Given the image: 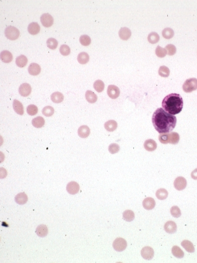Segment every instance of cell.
<instances>
[{
	"label": "cell",
	"instance_id": "obj_4",
	"mask_svg": "<svg viewBox=\"0 0 197 263\" xmlns=\"http://www.w3.org/2000/svg\"><path fill=\"white\" fill-rule=\"evenodd\" d=\"M184 91L190 93L197 89V79L195 78L187 79L183 85Z\"/></svg>",
	"mask_w": 197,
	"mask_h": 263
},
{
	"label": "cell",
	"instance_id": "obj_26",
	"mask_svg": "<svg viewBox=\"0 0 197 263\" xmlns=\"http://www.w3.org/2000/svg\"><path fill=\"white\" fill-rule=\"evenodd\" d=\"M51 99L55 103H60L64 100V96L62 93L55 92L51 95Z\"/></svg>",
	"mask_w": 197,
	"mask_h": 263
},
{
	"label": "cell",
	"instance_id": "obj_8",
	"mask_svg": "<svg viewBox=\"0 0 197 263\" xmlns=\"http://www.w3.org/2000/svg\"><path fill=\"white\" fill-rule=\"evenodd\" d=\"M107 93L108 96L112 99H117L120 96V90L117 86L110 85L108 87Z\"/></svg>",
	"mask_w": 197,
	"mask_h": 263
},
{
	"label": "cell",
	"instance_id": "obj_2",
	"mask_svg": "<svg viewBox=\"0 0 197 263\" xmlns=\"http://www.w3.org/2000/svg\"><path fill=\"white\" fill-rule=\"evenodd\" d=\"M163 109L171 115L181 112L183 107V100L180 94L171 93L164 98L162 102Z\"/></svg>",
	"mask_w": 197,
	"mask_h": 263
},
{
	"label": "cell",
	"instance_id": "obj_3",
	"mask_svg": "<svg viewBox=\"0 0 197 263\" xmlns=\"http://www.w3.org/2000/svg\"><path fill=\"white\" fill-rule=\"evenodd\" d=\"M159 140L163 144L169 143L176 145L180 141V136L177 133L171 132L170 133L160 134Z\"/></svg>",
	"mask_w": 197,
	"mask_h": 263
},
{
	"label": "cell",
	"instance_id": "obj_1",
	"mask_svg": "<svg viewBox=\"0 0 197 263\" xmlns=\"http://www.w3.org/2000/svg\"><path fill=\"white\" fill-rule=\"evenodd\" d=\"M152 122L155 130L159 133H168L175 128L177 118L160 108L153 114Z\"/></svg>",
	"mask_w": 197,
	"mask_h": 263
},
{
	"label": "cell",
	"instance_id": "obj_46",
	"mask_svg": "<svg viewBox=\"0 0 197 263\" xmlns=\"http://www.w3.org/2000/svg\"><path fill=\"white\" fill-rule=\"evenodd\" d=\"M165 49L167 51V54L169 56H173L176 53V47L174 45L172 44L167 45L165 47Z\"/></svg>",
	"mask_w": 197,
	"mask_h": 263
},
{
	"label": "cell",
	"instance_id": "obj_44",
	"mask_svg": "<svg viewBox=\"0 0 197 263\" xmlns=\"http://www.w3.org/2000/svg\"><path fill=\"white\" fill-rule=\"evenodd\" d=\"M59 51L61 54L64 56H68L71 52L70 48L66 45H61Z\"/></svg>",
	"mask_w": 197,
	"mask_h": 263
},
{
	"label": "cell",
	"instance_id": "obj_9",
	"mask_svg": "<svg viewBox=\"0 0 197 263\" xmlns=\"http://www.w3.org/2000/svg\"><path fill=\"white\" fill-rule=\"evenodd\" d=\"M53 17L48 13L42 14L41 17V22L45 27H48L51 26L53 25Z\"/></svg>",
	"mask_w": 197,
	"mask_h": 263
},
{
	"label": "cell",
	"instance_id": "obj_31",
	"mask_svg": "<svg viewBox=\"0 0 197 263\" xmlns=\"http://www.w3.org/2000/svg\"><path fill=\"white\" fill-rule=\"evenodd\" d=\"M172 253L174 256L177 258H182L184 256V253L181 250L180 247L177 246H174L172 249Z\"/></svg>",
	"mask_w": 197,
	"mask_h": 263
},
{
	"label": "cell",
	"instance_id": "obj_43",
	"mask_svg": "<svg viewBox=\"0 0 197 263\" xmlns=\"http://www.w3.org/2000/svg\"><path fill=\"white\" fill-rule=\"evenodd\" d=\"M171 214L174 217L178 218L181 215V212L180 208L177 206H174L172 207L170 209Z\"/></svg>",
	"mask_w": 197,
	"mask_h": 263
},
{
	"label": "cell",
	"instance_id": "obj_15",
	"mask_svg": "<svg viewBox=\"0 0 197 263\" xmlns=\"http://www.w3.org/2000/svg\"><path fill=\"white\" fill-rule=\"evenodd\" d=\"M155 200L151 197H147L144 199L142 202V205L144 208L147 210H152V209L155 207Z\"/></svg>",
	"mask_w": 197,
	"mask_h": 263
},
{
	"label": "cell",
	"instance_id": "obj_28",
	"mask_svg": "<svg viewBox=\"0 0 197 263\" xmlns=\"http://www.w3.org/2000/svg\"><path fill=\"white\" fill-rule=\"evenodd\" d=\"M32 124L35 128H41L45 125V119L42 117H37L32 119Z\"/></svg>",
	"mask_w": 197,
	"mask_h": 263
},
{
	"label": "cell",
	"instance_id": "obj_38",
	"mask_svg": "<svg viewBox=\"0 0 197 263\" xmlns=\"http://www.w3.org/2000/svg\"><path fill=\"white\" fill-rule=\"evenodd\" d=\"M47 46L51 50H55L58 46V41L54 38H49L46 41Z\"/></svg>",
	"mask_w": 197,
	"mask_h": 263
},
{
	"label": "cell",
	"instance_id": "obj_7",
	"mask_svg": "<svg viewBox=\"0 0 197 263\" xmlns=\"http://www.w3.org/2000/svg\"><path fill=\"white\" fill-rule=\"evenodd\" d=\"M174 186L175 189L179 191L183 190L185 189L187 186V180L183 177H178L174 180Z\"/></svg>",
	"mask_w": 197,
	"mask_h": 263
},
{
	"label": "cell",
	"instance_id": "obj_35",
	"mask_svg": "<svg viewBox=\"0 0 197 263\" xmlns=\"http://www.w3.org/2000/svg\"><path fill=\"white\" fill-rule=\"evenodd\" d=\"M162 35L164 38L169 40L173 37L174 32L172 29L170 27H167L163 30Z\"/></svg>",
	"mask_w": 197,
	"mask_h": 263
},
{
	"label": "cell",
	"instance_id": "obj_47",
	"mask_svg": "<svg viewBox=\"0 0 197 263\" xmlns=\"http://www.w3.org/2000/svg\"><path fill=\"white\" fill-rule=\"evenodd\" d=\"M191 175L193 179L197 180V168L192 172Z\"/></svg>",
	"mask_w": 197,
	"mask_h": 263
},
{
	"label": "cell",
	"instance_id": "obj_5",
	"mask_svg": "<svg viewBox=\"0 0 197 263\" xmlns=\"http://www.w3.org/2000/svg\"><path fill=\"white\" fill-rule=\"evenodd\" d=\"M5 36L9 40L11 41L16 40L20 36V31L17 28L14 26L7 27L5 30Z\"/></svg>",
	"mask_w": 197,
	"mask_h": 263
},
{
	"label": "cell",
	"instance_id": "obj_45",
	"mask_svg": "<svg viewBox=\"0 0 197 263\" xmlns=\"http://www.w3.org/2000/svg\"><path fill=\"white\" fill-rule=\"evenodd\" d=\"M120 150V146L116 143L111 144L108 147V151L112 154L117 153Z\"/></svg>",
	"mask_w": 197,
	"mask_h": 263
},
{
	"label": "cell",
	"instance_id": "obj_17",
	"mask_svg": "<svg viewBox=\"0 0 197 263\" xmlns=\"http://www.w3.org/2000/svg\"><path fill=\"white\" fill-rule=\"evenodd\" d=\"M157 143L154 140L152 139H148L146 140L144 143V148L148 152H152L156 149Z\"/></svg>",
	"mask_w": 197,
	"mask_h": 263
},
{
	"label": "cell",
	"instance_id": "obj_20",
	"mask_svg": "<svg viewBox=\"0 0 197 263\" xmlns=\"http://www.w3.org/2000/svg\"><path fill=\"white\" fill-rule=\"evenodd\" d=\"M1 59L5 63H10L13 59L12 54L8 51H3L1 53Z\"/></svg>",
	"mask_w": 197,
	"mask_h": 263
},
{
	"label": "cell",
	"instance_id": "obj_21",
	"mask_svg": "<svg viewBox=\"0 0 197 263\" xmlns=\"http://www.w3.org/2000/svg\"><path fill=\"white\" fill-rule=\"evenodd\" d=\"M13 108L14 111L20 115H22L24 113V107L22 103L16 99H15L13 101Z\"/></svg>",
	"mask_w": 197,
	"mask_h": 263
},
{
	"label": "cell",
	"instance_id": "obj_39",
	"mask_svg": "<svg viewBox=\"0 0 197 263\" xmlns=\"http://www.w3.org/2000/svg\"><path fill=\"white\" fill-rule=\"evenodd\" d=\"M155 53L158 57L162 58L165 57L167 53V51L165 48H162L160 46H158L155 50Z\"/></svg>",
	"mask_w": 197,
	"mask_h": 263
},
{
	"label": "cell",
	"instance_id": "obj_40",
	"mask_svg": "<svg viewBox=\"0 0 197 263\" xmlns=\"http://www.w3.org/2000/svg\"><path fill=\"white\" fill-rule=\"evenodd\" d=\"M26 112L30 116H34L38 112V108L36 105L31 104L27 107Z\"/></svg>",
	"mask_w": 197,
	"mask_h": 263
},
{
	"label": "cell",
	"instance_id": "obj_25",
	"mask_svg": "<svg viewBox=\"0 0 197 263\" xmlns=\"http://www.w3.org/2000/svg\"><path fill=\"white\" fill-rule=\"evenodd\" d=\"M85 97L87 101L92 104L94 103L97 101L98 97L96 94L90 90H87L86 92Z\"/></svg>",
	"mask_w": 197,
	"mask_h": 263
},
{
	"label": "cell",
	"instance_id": "obj_12",
	"mask_svg": "<svg viewBox=\"0 0 197 263\" xmlns=\"http://www.w3.org/2000/svg\"><path fill=\"white\" fill-rule=\"evenodd\" d=\"M20 95L23 97H27L30 95L31 92V88L28 83H25L22 84L19 88Z\"/></svg>",
	"mask_w": 197,
	"mask_h": 263
},
{
	"label": "cell",
	"instance_id": "obj_30",
	"mask_svg": "<svg viewBox=\"0 0 197 263\" xmlns=\"http://www.w3.org/2000/svg\"><path fill=\"white\" fill-rule=\"evenodd\" d=\"M78 61L80 64H85L89 61V56L87 53L85 52H80L77 56Z\"/></svg>",
	"mask_w": 197,
	"mask_h": 263
},
{
	"label": "cell",
	"instance_id": "obj_18",
	"mask_svg": "<svg viewBox=\"0 0 197 263\" xmlns=\"http://www.w3.org/2000/svg\"><path fill=\"white\" fill-rule=\"evenodd\" d=\"M27 30L31 35H35L39 33L41 30V27L37 22H32L29 24Z\"/></svg>",
	"mask_w": 197,
	"mask_h": 263
},
{
	"label": "cell",
	"instance_id": "obj_41",
	"mask_svg": "<svg viewBox=\"0 0 197 263\" xmlns=\"http://www.w3.org/2000/svg\"><path fill=\"white\" fill-rule=\"evenodd\" d=\"M79 40L81 44L84 46H89L91 42V40L90 37L86 35H82L80 37Z\"/></svg>",
	"mask_w": 197,
	"mask_h": 263
},
{
	"label": "cell",
	"instance_id": "obj_23",
	"mask_svg": "<svg viewBox=\"0 0 197 263\" xmlns=\"http://www.w3.org/2000/svg\"><path fill=\"white\" fill-rule=\"evenodd\" d=\"M36 233L37 236L41 237H45L47 236L48 233L47 226L44 224L39 225L36 229Z\"/></svg>",
	"mask_w": 197,
	"mask_h": 263
},
{
	"label": "cell",
	"instance_id": "obj_6",
	"mask_svg": "<svg viewBox=\"0 0 197 263\" xmlns=\"http://www.w3.org/2000/svg\"><path fill=\"white\" fill-rule=\"evenodd\" d=\"M113 246L116 251L122 252L127 248V242L122 238H118L113 241Z\"/></svg>",
	"mask_w": 197,
	"mask_h": 263
},
{
	"label": "cell",
	"instance_id": "obj_16",
	"mask_svg": "<svg viewBox=\"0 0 197 263\" xmlns=\"http://www.w3.org/2000/svg\"><path fill=\"white\" fill-rule=\"evenodd\" d=\"M164 229L168 233L173 234L177 231V225L173 221H168L164 225Z\"/></svg>",
	"mask_w": 197,
	"mask_h": 263
},
{
	"label": "cell",
	"instance_id": "obj_34",
	"mask_svg": "<svg viewBox=\"0 0 197 263\" xmlns=\"http://www.w3.org/2000/svg\"><path fill=\"white\" fill-rule=\"evenodd\" d=\"M135 215L132 210H127L123 213V218L127 222H131L134 219Z\"/></svg>",
	"mask_w": 197,
	"mask_h": 263
},
{
	"label": "cell",
	"instance_id": "obj_27",
	"mask_svg": "<svg viewBox=\"0 0 197 263\" xmlns=\"http://www.w3.org/2000/svg\"><path fill=\"white\" fill-rule=\"evenodd\" d=\"M181 245L189 253L195 252V248L192 242L187 240H185L181 243Z\"/></svg>",
	"mask_w": 197,
	"mask_h": 263
},
{
	"label": "cell",
	"instance_id": "obj_19",
	"mask_svg": "<svg viewBox=\"0 0 197 263\" xmlns=\"http://www.w3.org/2000/svg\"><path fill=\"white\" fill-rule=\"evenodd\" d=\"M90 134V129L87 126L83 125L78 129V134L82 138H86L89 136Z\"/></svg>",
	"mask_w": 197,
	"mask_h": 263
},
{
	"label": "cell",
	"instance_id": "obj_36",
	"mask_svg": "<svg viewBox=\"0 0 197 263\" xmlns=\"http://www.w3.org/2000/svg\"><path fill=\"white\" fill-rule=\"evenodd\" d=\"M94 88L95 90L98 92L100 93L104 90L105 88V84L103 81L101 80H97L94 82Z\"/></svg>",
	"mask_w": 197,
	"mask_h": 263
},
{
	"label": "cell",
	"instance_id": "obj_42",
	"mask_svg": "<svg viewBox=\"0 0 197 263\" xmlns=\"http://www.w3.org/2000/svg\"><path fill=\"white\" fill-rule=\"evenodd\" d=\"M42 113L45 116L50 117L54 114V109L52 107L47 106L43 108L42 110Z\"/></svg>",
	"mask_w": 197,
	"mask_h": 263
},
{
	"label": "cell",
	"instance_id": "obj_10",
	"mask_svg": "<svg viewBox=\"0 0 197 263\" xmlns=\"http://www.w3.org/2000/svg\"><path fill=\"white\" fill-rule=\"evenodd\" d=\"M141 255L144 259L150 260L154 257V251L151 247L147 246L142 249Z\"/></svg>",
	"mask_w": 197,
	"mask_h": 263
},
{
	"label": "cell",
	"instance_id": "obj_13",
	"mask_svg": "<svg viewBox=\"0 0 197 263\" xmlns=\"http://www.w3.org/2000/svg\"><path fill=\"white\" fill-rule=\"evenodd\" d=\"M118 35L122 40L127 41L131 37L132 32L128 27H122L118 32Z\"/></svg>",
	"mask_w": 197,
	"mask_h": 263
},
{
	"label": "cell",
	"instance_id": "obj_24",
	"mask_svg": "<svg viewBox=\"0 0 197 263\" xmlns=\"http://www.w3.org/2000/svg\"><path fill=\"white\" fill-rule=\"evenodd\" d=\"M104 127L107 131L112 132L117 129L118 124L115 120H108L107 122L105 123Z\"/></svg>",
	"mask_w": 197,
	"mask_h": 263
},
{
	"label": "cell",
	"instance_id": "obj_37",
	"mask_svg": "<svg viewBox=\"0 0 197 263\" xmlns=\"http://www.w3.org/2000/svg\"><path fill=\"white\" fill-rule=\"evenodd\" d=\"M158 74L160 76L163 77H168L170 74V70L166 66H161L159 68Z\"/></svg>",
	"mask_w": 197,
	"mask_h": 263
},
{
	"label": "cell",
	"instance_id": "obj_22",
	"mask_svg": "<svg viewBox=\"0 0 197 263\" xmlns=\"http://www.w3.org/2000/svg\"><path fill=\"white\" fill-rule=\"evenodd\" d=\"M28 200V197L25 192H21L15 197V201L17 204L23 205L26 204Z\"/></svg>",
	"mask_w": 197,
	"mask_h": 263
},
{
	"label": "cell",
	"instance_id": "obj_29",
	"mask_svg": "<svg viewBox=\"0 0 197 263\" xmlns=\"http://www.w3.org/2000/svg\"><path fill=\"white\" fill-rule=\"evenodd\" d=\"M27 61H28V60H27V57L24 55H21L19 56L16 59V63L17 66L21 68L25 67L27 64Z\"/></svg>",
	"mask_w": 197,
	"mask_h": 263
},
{
	"label": "cell",
	"instance_id": "obj_11",
	"mask_svg": "<svg viewBox=\"0 0 197 263\" xmlns=\"http://www.w3.org/2000/svg\"><path fill=\"white\" fill-rule=\"evenodd\" d=\"M66 190L69 194L74 195L79 192L80 186L76 182H71L67 185Z\"/></svg>",
	"mask_w": 197,
	"mask_h": 263
},
{
	"label": "cell",
	"instance_id": "obj_14",
	"mask_svg": "<svg viewBox=\"0 0 197 263\" xmlns=\"http://www.w3.org/2000/svg\"><path fill=\"white\" fill-rule=\"evenodd\" d=\"M28 71L31 75L36 76L41 73V67L37 63H31L28 66Z\"/></svg>",
	"mask_w": 197,
	"mask_h": 263
},
{
	"label": "cell",
	"instance_id": "obj_32",
	"mask_svg": "<svg viewBox=\"0 0 197 263\" xmlns=\"http://www.w3.org/2000/svg\"><path fill=\"white\" fill-rule=\"evenodd\" d=\"M168 195V192L166 189L164 188H160L157 190L156 192V197L159 200H164L166 199Z\"/></svg>",
	"mask_w": 197,
	"mask_h": 263
},
{
	"label": "cell",
	"instance_id": "obj_33",
	"mask_svg": "<svg viewBox=\"0 0 197 263\" xmlns=\"http://www.w3.org/2000/svg\"><path fill=\"white\" fill-rule=\"evenodd\" d=\"M147 39L150 43L155 44L159 41L160 37L156 32H151L148 36Z\"/></svg>",
	"mask_w": 197,
	"mask_h": 263
}]
</instances>
